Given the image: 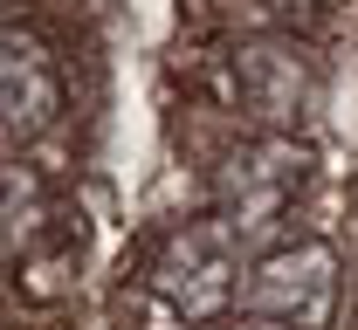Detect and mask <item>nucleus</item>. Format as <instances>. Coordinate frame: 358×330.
Listing matches in <instances>:
<instances>
[{
    "mask_svg": "<svg viewBox=\"0 0 358 330\" xmlns=\"http://www.w3.org/2000/svg\"><path fill=\"white\" fill-rule=\"evenodd\" d=\"M152 289L159 303L186 317V324H214L234 310L241 296V241L227 234L221 220H200V227H179L159 262H152Z\"/></svg>",
    "mask_w": 358,
    "mask_h": 330,
    "instance_id": "nucleus-3",
    "label": "nucleus"
},
{
    "mask_svg": "<svg viewBox=\"0 0 358 330\" xmlns=\"http://www.w3.org/2000/svg\"><path fill=\"white\" fill-rule=\"evenodd\" d=\"M303 186H310V144H296V131H262V138H248L241 151L221 158V172H214V220L241 248H268Z\"/></svg>",
    "mask_w": 358,
    "mask_h": 330,
    "instance_id": "nucleus-1",
    "label": "nucleus"
},
{
    "mask_svg": "<svg viewBox=\"0 0 358 330\" xmlns=\"http://www.w3.org/2000/svg\"><path fill=\"white\" fill-rule=\"evenodd\" d=\"M62 103H69V90H62V62L48 55V42L28 28H7L0 35V131H7V144L48 138Z\"/></svg>",
    "mask_w": 358,
    "mask_h": 330,
    "instance_id": "nucleus-4",
    "label": "nucleus"
},
{
    "mask_svg": "<svg viewBox=\"0 0 358 330\" xmlns=\"http://www.w3.org/2000/svg\"><path fill=\"white\" fill-rule=\"evenodd\" d=\"M35 227H42V179H35V165H7V248L21 255L28 241H35Z\"/></svg>",
    "mask_w": 358,
    "mask_h": 330,
    "instance_id": "nucleus-6",
    "label": "nucleus"
},
{
    "mask_svg": "<svg viewBox=\"0 0 358 330\" xmlns=\"http://www.w3.org/2000/svg\"><path fill=\"white\" fill-rule=\"evenodd\" d=\"M241 310L275 330H324L338 317V255L324 241H289L255 255L241 283Z\"/></svg>",
    "mask_w": 358,
    "mask_h": 330,
    "instance_id": "nucleus-2",
    "label": "nucleus"
},
{
    "mask_svg": "<svg viewBox=\"0 0 358 330\" xmlns=\"http://www.w3.org/2000/svg\"><path fill=\"white\" fill-rule=\"evenodd\" d=\"M234 90L262 131H296L317 103V69L296 42H241L234 48Z\"/></svg>",
    "mask_w": 358,
    "mask_h": 330,
    "instance_id": "nucleus-5",
    "label": "nucleus"
}]
</instances>
